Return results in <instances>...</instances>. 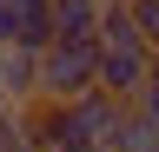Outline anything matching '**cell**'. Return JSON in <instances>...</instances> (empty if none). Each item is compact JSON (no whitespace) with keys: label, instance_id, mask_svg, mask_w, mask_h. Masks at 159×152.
Returning a JSON list of instances; mask_svg holds the SVG:
<instances>
[{"label":"cell","instance_id":"6da1fadb","mask_svg":"<svg viewBox=\"0 0 159 152\" xmlns=\"http://www.w3.org/2000/svg\"><path fill=\"white\" fill-rule=\"evenodd\" d=\"M99 93V40L40 46V99H86Z\"/></svg>","mask_w":159,"mask_h":152},{"label":"cell","instance_id":"7a4b0ae2","mask_svg":"<svg viewBox=\"0 0 159 152\" xmlns=\"http://www.w3.org/2000/svg\"><path fill=\"white\" fill-rule=\"evenodd\" d=\"M113 0H53V40H99Z\"/></svg>","mask_w":159,"mask_h":152},{"label":"cell","instance_id":"5b68a950","mask_svg":"<svg viewBox=\"0 0 159 152\" xmlns=\"http://www.w3.org/2000/svg\"><path fill=\"white\" fill-rule=\"evenodd\" d=\"M7 106H13V93H7V73H0V119H7Z\"/></svg>","mask_w":159,"mask_h":152},{"label":"cell","instance_id":"277c9868","mask_svg":"<svg viewBox=\"0 0 159 152\" xmlns=\"http://www.w3.org/2000/svg\"><path fill=\"white\" fill-rule=\"evenodd\" d=\"M133 106H139V112H146V119L159 126V66H152V80H146V93H139V99H133Z\"/></svg>","mask_w":159,"mask_h":152},{"label":"cell","instance_id":"3957f363","mask_svg":"<svg viewBox=\"0 0 159 152\" xmlns=\"http://www.w3.org/2000/svg\"><path fill=\"white\" fill-rule=\"evenodd\" d=\"M126 13H133V27L146 33V46H159V0H126Z\"/></svg>","mask_w":159,"mask_h":152}]
</instances>
